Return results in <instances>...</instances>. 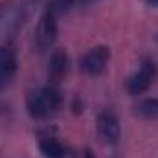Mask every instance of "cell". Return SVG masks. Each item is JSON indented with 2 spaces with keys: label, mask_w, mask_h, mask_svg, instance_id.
<instances>
[{
  "label": "cell",
  "mask_w": 158,
  "mask_h": 158,
  "mask_svg": "<svg viewBox=\"0 0 158 158\" xmlns=\"http://www.w3.org/2000/svg\"><path fill=\"white\" fill-rule=\"evenodd\" d=\"M61 105H63V94L59 90V85L48 83L46 86L31 90L26 96L28 114L35 119H46L53 116L61 109Z\"/></svg>",
  "instance_id": "obj_1"
},
{
  "label": "cell",
  "mask_w": 158,
  "mask_h": 158,
  "mask_svg": "<svg viewBox=\"0 0 158 158\" xmlns=\"http://www.w3.org/2000/svg\"><path fill=\"white\" fill-rule=\"evenodd\" d=\"M26 19L24 6L19 0H4L0 2V33L11 35L15 33Z\"/></svg>",
  "instance_id": "obj_2"
},
{
  "label": "cell",
  "mask_w": 158,
  "mask_h": 158,
  "mask_svg": "<svg viewBox=\"0 0 158 158\" xmlns=\"http://www.w3.org/2000/svg\"><path fill=\"white\" fill-rule=\"evenodd\" d=\"M57 33H59L57 17L46 9L42 13V17L39 19V22H37V28H35V46H37V50L39 52L50 50L57 40Z\"/></svg>",
  "instance_id": "obj_3"
},
{
  "label": "cell",
  "mask_w": 158,
  "mask_h": 158,
  "mask_svg": "<svg viewBox=\"0 0 158 158\" xmlns=\"http://www.w3.org/2000/svg\"><path fill=\"white\" fill-rule=\"evenodd\" d=\"M158 74L156 63L147 59L142 63V66L138 68V72H134L131 77L127 79V92L131 96H138V94H143L151 88V85L155 83Z\"/></svg>",
  "instance_id": "obj_4"
},
{
  "label": "cell",
  "mask_w": 158,
  "mask_h": 158,
  "mask_svg": "<svg viewBox=\"0 0 158 158\" xmlns=\"http://www.w3.org/2000/svg\"><path fill=\"white\" fill-rule=\"evenodd\" d=\"M110 61V50L107 46H94L90 48L81 59V70L86 76H99Z\"/></svg>",
  "instance_id": "obj_5"
},
{
  "label": "cell",
  "mask_w": 158,
  "mask_h": 158,
  "mask_svg": "<svg viewBox=\"0 0 158 158\" xmlns=\"http://www.w3.org/2000/svg\"><path fill=\"white\" fill-rule=\"evenodd\" d=\"M96 127H98L99 138H101L105 143L116 145L119 142V138H121V129H119L118 116H116L112 110H101V112L98 114Z\"/></svg>",
  "instance_id": "obj_6"
},
{
  "label": "cell",
  "mask_w": 158,
  "mask_h": 158,
  "mask_svg": "<svg viewBox=\"0 0 158 158\" xmlns=\"http://www.w3.org/2000/svg\"><path fill=\"white\" fill-rule=\"evenodd\" d=\"M17 72V48L13 40H6L0 46V81L6 86Z\"/></svg>",
  "instance_id": "obj_7"
},
{
  "label": "cell",
  "mask_w": 158,
  "mask_h": 158,
  "mask_svg": "<svg viewBox=\"0 0 158 158\" xmlns=\"http://www.w3.org/2000/svg\"><path fill=\"white\" fill-rule=\"evenodd\" d=\"M70 68V59L66 50L63 48H55L48 59V79L52 85H59L63 79L66 77Z\"/></svg>",
  "instance_id": "obj_8"
},
{
  "label": "cell",
  "mask_w": 158,
  "mask_h": 158,
  "mask_svg": "<svg viewBox=\"0 0 158 158\" xmlns=\"http://www.w3.org/2000/svg\"><path fill=\"white\" fill-rule=\"evenodd\" d=\"M39 151L42 158H66V151L55 138H42L39 142Z\"/></svg>",
  "instance_id": "obj_9"
},
{
  "label": "cell",
  "mask_w": 158,
  "mask_h": 158,
  "mask_svg": "<svg viewBox=\"0 0 158 158\" xmlns=\"http://www.w3.org/2000/svg\"><path fill=\"white\" fill-rule=\"evenodd\" d=\"M136 114L142 116V118H147V119L158 118V99L156 98L142 99V101L136 105Z\"/></svg>",
  "instance_id": "obj_10"
},
{
  "label": "cell",
  "mask_w": 158,
  "mask_h": 158,
  "mask_svg": "<svg viewBox=\"0 0 158 158\" xmlns=\"http://www.w3.org/2000/svg\"><path fill=\"white\" fill-rule=\"evenodd\" d=\"M72 7H76V0H52L48 6V11L57 17V15L68 13Z\"/></svg>",
  "instance_id": "obj_11"
},
{
  "label": "cell",
  "mask_w": 158,
  "mask_h": 158,
  "mask_svg": "<svg viewBox=\"0 0 158 158\" xmlns=\"http://www.w3.org/2000/svg\"><path fill=\"white\" fill-rule=\"evenodd\" d=\"M98 0H76V6L79 7H86V6H92V4H96Z\"/></svg>",
  "instance_id": "obj_12"
},
{
  "label": "cell",
  "mask_w": 158,
  "mask_h": 158,
  "mask_svg": "<svg viewBox=\"0 0 158 158\" xmlns=\"http://www.w3.org/2000/svg\"><path fill=\"white\" fill-rule=\"evenodd\" d=\"M83 158H98V156H96L90 149H86V151H85V156H83Z\"/></svg>",
  "instance_id": "obj_13"
},
{
  "label": "cell",
  "mask_w": 158,
  "mask_h": 158,
  "mask_svg": "<svg viewBox=\"0 0 158 158\" xmlns=\"http://www.w3.org/2000/svg\"><path fill=\"white\" fill-rule=\"evenodd\" d=\"M147 4H149V6H155V7H158V0H147Z\"/></svg>",
  "instance_id": "obj_14"
},
{
  "label": "cell",
  "mask_w": 158,
  "mask_h": 158,
  "mask_svg": "<svg viewBox=\"0 0 158 158\" xmlns=\"http://www.w3.org/2000/svg\"><path fill=\"white\" fill-rule=\"evenodd\" d=\"M0 88H2V81H0Z\"/></svg>",
  "instance_id": "obj_15"
}]
</instances>
